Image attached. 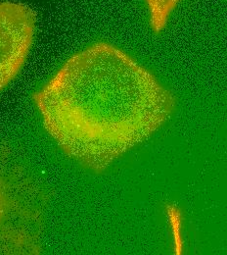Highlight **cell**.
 Wrapping results in <instances>:
<instances>
[{"instance_id": "obj_1", "label": "cell", "mask_w": 227, "mask_h": 255, "mask_svg": "<svg viewBox=\"0 0 227 255\" xmlns=\"http://www.w3.org/2000/svg\"><path fill=\"white\" fill-rule=\"evenodd\" d=\"M33 100L66 155L97 173L162 127L175 104L148 70L106 42L72 56Z\"/></svg>"}, {"instance_id": "obj_2", "label": "cell", "mask_w": 227, "mask_h": 255, "mask_svg": "<svg viewBox=\"0 0 227 255\" xmlns=\"http://www.w3.org/2000/svg\"><path fill=\"white\" fill-rule=\"evenodd\" d=\"M36 14L21 2H0V92L25 63L33 41Z\"/></svg>"}, {"instance_id": "obj_3", "label": "cell", "mask_w": 227, "mask_h": 255, "mask_svg": "<svg viewBox=\"0 0 227 255\" xmlns=\"http://www.w3.org/2000/svg\"><path fill=\"white\" fill-rule=\"evenodd\" d=\"M150 14V22L153 30L161 32L166 26L171 12L180 0H145Z\"/></svg>"}, {"instance_id": "obj_4", "label": "cell", "mask_w": 227, "mask_h": 255, "mask_svg": "<svg viewBox=\"0 0 227 255\" xmlns=\"http://www.w3.org/2000/svg\"><path fill=\"white\" fill-rule=\"evenodd\" d=\"M7 208H8V198L6 194V190L2 181L0 180V226L4 221Z\"/></svg>"}]
</instances>
